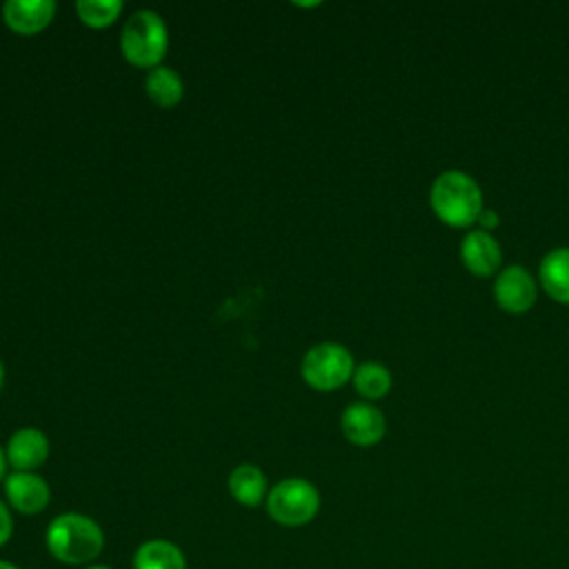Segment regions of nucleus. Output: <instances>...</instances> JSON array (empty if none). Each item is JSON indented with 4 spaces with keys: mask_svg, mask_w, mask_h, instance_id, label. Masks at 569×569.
I'll list each match as a JSON object with an SVG mask.
<instances>
[{
    "mask_svg": "<svg viewBox=\"0 0 569 569\" xmlns=\"http://www.w3.org/2000/svg\"><path fill=\"white\" fill-rule=\"evenodd\" d=\"M44 545L51 558L69 567H89L104 549L102 527L76 511L56 516L44 531Z\"/></svg>",
    "mask_w": 569,
    "mask_h": 569,
    "instance_id": "nucleus-1",
    "label": "nucleus"
},
{
    "mask_svg": "<svg viewBox=\"0 0 569 569\" xmlns=\"http://www.w3.org/2000/svg\"><path fill=\"white\" fill-rule=\"evenodd\" d=\"M460 260L467 271L478 278L496 276L502 264L500 242L489 231L471 229L460 240Z\"/></svg>",
    "mask_w": 569,
    "mask_h": 569,
    "instance_id": "nucleus-7",
    "label": "nucleus"
},
{
    "mask_svg": "<svg viewBox=\"0 0 569 569\" xmlns=\"http://www.w3.org/2000/svg\"><path fill=\"white\" fill-rule=\"evenodd\" d=\"M229 491L236 502L258 507L262 500H267V478L256 465H238L229 473Z\"/></svg>",
    "mask_w": 569,
    "mask_h": 569,
    "instance_id": "nucleus-14",
    "label": "nucleus"
},
{
    "mask_svg": "<svg viewBox=\"0 0 569 569\" xmlns=\"http://www.w3.org/2000/svg\"><path fill=\"white\" fill-rule=\"evenodd\" d=\"M122 11L120 0H78L76 2V13L80 20L89 27L102 29L109 27Z\"/></svg>",
    "mask_w": 569,
    "mask_h": 569,
    "instance_id": "nucleus-17",
    "label": "nucleus"
},
{
    "mask_svg": "<svg viewBox=\"0 0 569 569\" xmlns=\"http://www.w3.org/2000/svg\"><path fill=\"white\" fill-rule=\"evenodd\" d=\"M267 513L282 527H302L311 522L320 509L316 485L305 478H284L267 493Z\"/></svg>",
    "mask_w": 569,
    "mask_h": 569,
    "instance_id": "nucleus-4",
    "label": "nucleus"
},
{
    "mask_svg": "<svg viewBox=\"0 0 569 569\" xmlns=\"http://www.w3.org/2000/svg\"><path fill=\"white\" fill-rule=\"evenodd\" d=\"M2 382H4V369H2V362H0V389H2Z\"/></svg>",
    "mask_w": 569,
    "mask_h": 569,
    "instance_id": "nucleus-23",
    "label": "nucleus"
},
{
    "mask_svg": "<svg viewBox=\"0 0 569 569\" xmlns=\"http://www.w3.org/2000/svg\"><path fill=\"white\" fill-rule=\"evenodd\" d=\"M84 569H111V567H107V565H89Z\"/></svg>",
    "mask_w": 569,
    "mask_h": 569,
    "instance_id": "nucleus-22",
    "label": "nucleus"
},
{
    "mask_svg": "<svg viewBox=\"0 0 569 569\" xmlns=\"http://www.w3.org/2000/svg\"><path fill=\"white\" fill-rule=\"evenodd\" d=\"M167 27L164 20L149 9L136 11L122 29V53L136 67H153L164 58L167 51Z\"/></svg>",
    "mask_w": 569,
    "mask_h": 569,
    "instance_id": "nucleus-3",
    "label": "nucleus"
},
{
    "mask_svg": "<svg viewBox=\"0 0 569 569\" xmlns=\"http://www.w3.org/2000/svg\"><path fill=\"white\" fill-rule=\"evenodd\" d=\"M4 496L9 507L18 513L36 516L49 505L51 489L47 480L33 471H13L4 478Z\"/></svg>",
    "mask_w": 569,
    "mask_h": 569,
    "instance_id": "nucleus-9",
    "label": "nucleus"
},
{
    "mask_svg": "<svg viewBox=\"0 0 569 569\" xmlns=\"http://www.w3.org/2000/svg\"><path fill=\"white\" fill-rule=\"evenodd\" d=\"M0 569H20L16 562H11V560H2L0 558Z\"/></svg>",
    "mask_w": 569,
    "mask_h": 569,
    "instance_id": "nucleus-21",
    "label": "nucleus"
},
{
    "mask_svg": "<svg viewBox=\"0 0 569 569\" xmlns=\"http://www.w3.org/2000/svg\"><path fill=\"white\" fill-rule=\"evenodd\" d=\"M147 96L158 104V107H173L180 102L182 98V78L169 69V67H156L153 71H149L147 80Z\"/></svg>",
    "mask_w": 569,
    "mask_h": 569,
    "instance_id": "nucleus-15",
    "label": "nucleus"
},
{
    "mask_svg": "<svg viewBox=\"0 0 569 569\" xmlns=\"http://www.w3.org/2000/svg\"><path fill=\"white\" fill-rule=\"evenodd\" d=\"M478 224H480V229L482 231H493L498 224H500V218H498V213L493 211V209H482V213H480V218H478Z\"/></svg>",
    "mask_w": 569,
    "mask_h": 569,
    "instance_id": "nucleus-19",
    "label": "nucleus"
},
{
    "mask_svg": "<svg viewBox=\"0 0 569 569\" xmlns=\"http://www.w3.org/2000/svg\"><path fill=\"white\" fill-rule=\"evenodd\" d=\"M11 536H13V518L9 507L0 500V547H4Z\"/></svg>",
    "mask_w": 569,
    "mask_h": 569,
    "instance_id": "nucleus-18",
    "label": "nucleus"
},
{
    "mask_svg": "<svg viewBox=\"0 0 569 569\" xmlns=\"http://www.w3.org/2000/svg\"><path fill=\"white\" fill-rule=\"evenodd\" d=\"M133 569H187L184 551L167 540V538H151L138 545L131 560Z\"/></svg>",
    "mask_w": 569,
    "mask_h": 569,
    "instance_id": "nucleus-13",
    "label": "nucleus"
},
{
    "mask_svg": "<svg viewBox=\"0 0 569 569\" xmlns=\"http://www.w3.org/2000/svg\"><path fill=\"white\" fill-rule=\"evenodd\" d=\"M340 429L345 438L356 447H373L387 431L382 411L369 402H351L340 416Z\"/></svg>",
    "mask_w": 569,
    "mask_h": 569,
    "instance_id": "nucleus-8",
    "label": "nucleus"
},
{
    "mask_svg": "<svg viewBox=\"0 0 569 569\" xmlns=\"http://www.w3.org/2000/svg\"><path fill=\"white\" fill-rule=\"evenodd\" d=\"M429 204L438 220L456 229H467L478 222L485 209L480 184L460 169H447L433 178L429 187Z\"/></svg>",
    "mask_w": 569,
    "mask_h": 569,
    "instance_id": "nucleus-2",
    "label": "nucleus"
},
{
    "mask_svg": "<svg viewBox=\"0 0 569 569\" xmlns=\"http://www.w3.org/2000/svg\"><path fill=\"white\" fill-rule=\"evenodd\" d=\"M353 387L367 400H378L391 389V371L380 362H362L353 369Z\"/></svg>",
    "mask_w": 569,
    "mask_h": 569,
    "instance_id": "nucleus-16",
    "label": "nucleus"
},
{
    "mask_svg": "<svg viewBox=\"0 0 569 569\" xmlns=\"http://www.w3.org/2000/svg\"><path fill=\"white\" fill-rule=\"evenodd\" d=\"M496 305L507 313H525L536 305L538 280L522 264L502 267L491 287Z\"/></svg>",
    "mask_w": 569,
    "mask_h": 569,
    "instance_id": "nucleus-6",
    "label": "nucleus"
},
{
    "mask_svg": "<svg viewBox=\"0 0 569 569\" xmlns=\"http://www.w3.org/2000/svg\"><path fill=\"white\" fill-rule=\"evenodd\" d=\"M4 471H7V453L2 451V447H0V480H4L7 476H4Z\"/></svg>",
    "mask_w": 569,
    "mask_h": 569,
    "instance_id": "nucleus-20",
    "label": "nucleus"
},
{
    "mask_svg": "<svg viewBox=\"0 0 569 569\" xmlns=\"http://www.w3.org/2000/svg\"><path fill=\"white\" fill-rule=\"evenodd\" d=\"M56 13L53 0H7L2 4V18L9 29L20 36H33L42 31Z\"/></svg>",
    "mask_w": 569,
    "mask_h": 569,
    "instance_id": "nucleus-10",
    "label": "nucleus"
},
{
    "mask_svg": "<svg viewBox=\"0 0 569 569\" xmlns=\"http://www.w3.org/2000/svg\"><path fill=\"white\" fill-rule=\"evenodd\" d=\"M4 453H7V462L16 471H33L47 460L49 440L40 429L24 427L9 438Z\"/></svg>",
    "mask_w": 569,
    "mask_h": 569,
    "instance_id": "nucleus-11",
    "label": "nucleus"
},
{
    "mask_svg": "<svg viewBox=\"0 0 569 569\" xmlns=\"http://www.w3.org/2000/svg\"><path fill=\"white\" fill-rule=\"evenodd\" d=\"M538 284L551 300L569 305V247H556L542 256Z\"/></svg>",
    "mask_w": 569,
    "mask_h": 569,
    "instance_id": "nucleus-12",
    "label": "nucleus"
},
{
    "mask_svg": "<svg viewBox=\"0 0 569 569\" xmlns=\"http://www.w3.org/2000/svg\"><path fill=\"white\" fill-rule=\"evenodd\" d=\"M353 356L338 342H320L302 358V378L318 391H333L353 376Z\"/></svg>",
    "mask_w": 569,
    "mask_h": 569,
    "instance_id": "nucleus-5",
    "label": "nucleus"
}]
</instances>
